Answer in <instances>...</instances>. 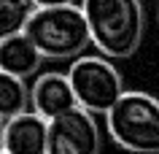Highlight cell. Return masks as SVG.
I'll return each mask as SVG.
<instances>
[{"label": "cell", "mask_w": 159, "mask_h": 154, "mask_svg": "<svg viewBox=\"0 0 159 154\" xmlns=\"http://www.w3.org/2000/svg\"><path fill=\"white\" fill-rule=\"evenodd\" d=\"M157 19H159V11H157Z\"/></svg>", "instance_id": "cell-14"}, {"label": "cell", "mask_w": 159, "mask_h": 154, "mask_svg": "<svg viewBox=\"0 0 159 154\" xmlns=\"http://www.w3.org/2000/svg\"><path fill=\"white\" fill-rule=\"evenodd\" d=\"M89 35L102 57L127 60L143 41V0H81Z\"/></svg>", "instance_id": "cell-1"}, {"label": "cell", "mask_w": 159, "mask_h": 154, "mask_svg": "<svg viewBox=\"0 0 159 154\" xmlns=\"http://www.w3.org/2000/svg\"><path fill=\"white\" fill-rule=\"evenodd\" d=\"M67 78L78 100V108L94 116H105L116 105V100L127 92L121 73L108 57H94V54L75 57L67 68Z\"/></svg>", "instance_id": "cell-4"}, {"label": "cell", "mask_w": 159, "mask_h": 154, "mask_svg": "<svg viewBox=\"0 0 159 154\" xmlns=\"http://www.w3.org/2000/svg\"><path fill=\"white\" fill-rule=\"evenodd\" d=\"M46 154H100V127L94 114L73 108L51 119Z\"/></svg>", "instance_id": "cell-5"}, {"label": "cell", "mask_w": 159, "mask_h": 154, "mask_svg": "<svg viewBox=\"0 0 159 154\" xmlns=\"http://www.w3.org/2000/svg\"><path fill=\"white\" fill-rule=\"evenodd\" d=\"M30 105H33L35 114H41L43 119H49V122L67 111H73V108H78V100L73 95L67 73H59V70L38 73L33 86H30Z\"/></svg>", "instance_id": "cell-6"}, {"label": "cell", "mask_w": 159, "mask_h": 154, "mask_svg": "<svg viewBox=\"0 0 159 154\" xmlns=\"http://www.w3.org/2000/svg\"><path fill=\"white\" fill-rule=\"evenodd\" d=\"M30 108V89L25 78H16L0 70V119H14Z\"/></svg>", "instance_id": "cell-9"}, {"label": "cell", "mask_w": 159, "mask_h": 154, "mask_svg": "<svg viewBox=\"0 0 159 154\" xmlns=\"http://www.w3.org/2000/svg\"><path fill=\"white\" fill-rule=\"evenodd\" d=\"M46 141H49V119H43L33 108H27L19 116L6 122L3 152H8V154H46Z\"/></svg>", "instance_id": "cell-7"}, {"label": "cell", "mask_w": 159, "mask_h": 154, "mask_svg": "<svg viewBox=\"0 0 159 154\" xmlns=\"http://www.w3.org/2000/svg\"><path fill=\"white\" fill-rule=\"evenodd\" d=\"M25 35L38 46L43 60H70L81 57L92 43L81 3L35 8L25 27Z\"/></svg>", "instance_id": "cell-2"}, {"label": "cell", "mask_w": 159, "mask_h": 154, "mask_svg": "<svg viewBox=\"0 0 159 154\" xmlns=\"http://www.w3.org/2000/svg\"><path fill=\"white\" fill-rule=\"evenodd\" d=\"M43 54L25 33L0 41V70L16 78H30L41 70Z\"/></svg>", "instance_id": "cell-8"}, {"label": "cell", "mask_w": 159, "mask_h": 154, "mask_svg": "<svg viewBox=\"0 0 159 154\" xmlns=\"http://www.w3.org/2000/svg\"><path fill=\"white\" fill-rule=\"evenodd\" d=\"M0 154H8V152H0Z\"/></svg>", "instance_id": "cell-13"}, {"label": "cell", "mask_w": 159, "mask_h": 154, "mask_svg": "<svg viewBox=\"0 0 159 154\" xmlns=\"http://www.w3.org/2000/svg\"><path fill=\"white\" fill-rule=\"evenodd\" d=\"M33 11V0H0V41L25 33Z\"/></svg>", "instance_id": "cell-10"}, {"label": "cell", "mask_w": 159, "mask_h": 154, "mask_svg": "<svg viewBox=\"0 0 159 154\" xmlns=\"http://www.w3.org/2000/svg\"><path fill=\"white\" fill-rule=\"evenodd\" d=\"M3 133H6V119H0V152H3Z\"/></svg>", "instance_id": "cell-12"}, {"label": "cell", "mask_w": 159, "mask_h": 154, "mask_svg": "<svg viewBox=\"0 0 159 154\" xmlns=\"http://www.w3.org/2000/svg\"><path fill=\"white\" fill-rule=\"evenodd\" d=\"M78 0H33L35 8H51V6H73Z\"/></svg>", "instance_id": "cell-11"}, {"label": "cell", "mask_w": 159, "mask_h": 154, "mask_svg": "<svg viewBox=\"0 0 159 154\" xmlns=\"http://www.w3.org/2000/svg\"><path fill=\"white\" fill-rule=\"evenodd\" d=\"M108 135L132 154H159V100L148 92L127 89L105 114Z\"/></svg>", "instance_id": "cell-3"}]
</instances>
